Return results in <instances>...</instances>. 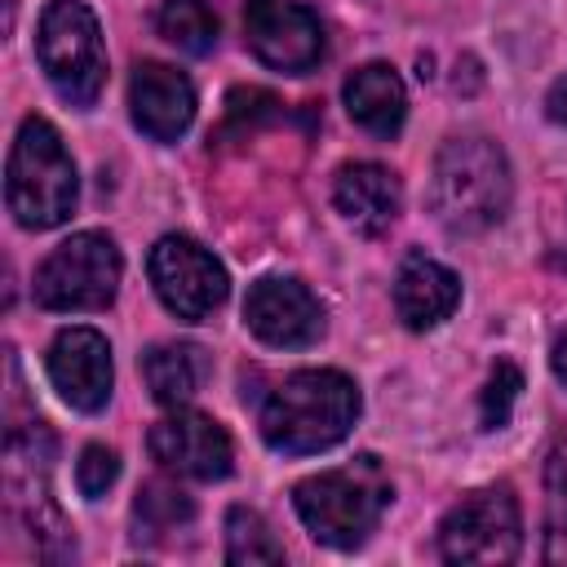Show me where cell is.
Wrapping results in <instances>:
<instances>
[{"instance_id":"5","label":"cell","mask_w":567,"mask_h":567,"mask_svg":"<svg viewBox=\"0 0 567 567\" xmlns=\"http://www.w3.org/2000/svg\"><path fill=\"white\" fill-rule=\"evenodd\" d=\"M35 58L66 106L89 111L106 89V44L84 0H49L35 27Z\"/></svg>"},{"instance_id":"9","label":"cell","mask_w":567,"mask_h":567,"mask_svg":"<svg viewBox=\"0 0 567 567\" xmlns=\"http://www.w3.org/2000/svg\"><path fill=\"white\" fill-rule=\"evenodd\" d=\"M244 44L284 75H306L323 58V22L301 0H244Z\"/></svg>"},{"instance_id":"17","label":"cell","mask_w":567,"mask_h":567,"mask_svg":"<svg viewBox=\"0 0 567 567\" xmlns=\"http://www.w3.org/2000/svg\"><path fill=\"white\" fill-rule=\"evenodd\" d=\"M142 377L159 408H186L208 381V354L195 341H159L142 354Z\"/></svg>"},{"instance_id":"15","label":"cell","mask_w":567,"mask_h":567,"mask_svg":"<svg viewBox=\"0 0 567 567\" xmlns=\"http://www.w3.org/2000/svg\"><path fill=\"white\" fill-rule=\"evenodd\" d=\"M461 306V275L447 270L443 261L425 257V252H408L399 261L394 275V310L403 319V328L412 332H430L439 323H447Z\"/></svg>"},{"instance_id":"14","label":"cell","mask_w":567,"mask_h":567,"mask_svg":"<svg viewBox=\"0 0 567 567\" xmlns=\"http://www.w3.org/2000/svg\"><path fill=\"white\" fill-rule=\"evenodd\" d=\"M332 208L341 213V221H346L354 235L377 239V235H385V230L399 221L403 186H399V177H394L385 164L354 159V164H341V168H337Z\"/></svg>"},{"instance_id":"20","label":"cell","mask_w":567,"mask_h":567,"mask_svg":"<svg viewBox=\"0 0 567 567\" xmlns=\"http://www.w3.org/2000/svg\"><path fill=\"white\" fill-rule=\"evenodd\" d=\"M226 563L230 567L284 563V545L275 540L270 523L257 509H248V505H230L226 509Z\"/></svg>"},{"instance_id":"16","label":"cell","mask_w":567,"mask_h":567,"mask_svg":"<svg viewBox=\"0 0 567 567\" xmlns=\"http://www.w3.org/2000/svg\"><path fill=\"white\" fill-rule=\"evenodd\" d=\"M341 102L346 115L377 137H394L408 120V89L390 62H363L359 71H350L341 84Z\"/></svg>"},{"instance_id":"19","label":"cell","mask_w":567,"mask_h":567,"mask_svg":"<svg viewBox=\"0 0 567 567\" xmlns=\"http://www.w3.org/2000/svg\"><path fill=\"white\" fill-rule=\"evenodd\" d=\"M190 518H195V501L177 483H164V478L146 483L133 501V523H137V536H146V540H159V536L186 527Z\"/></svg>"},{"instance_id":"18","label":"cell","mask_w":567,"mask_h":567,"mask_svg":"<svg viewBox=\"0 0 567 567\" xmlns=\"http://www.w3.org/2000/svg\"><path fill=\"white\" fill-rule=\"evenodd\" d=\"M155 31L173 49H182L190 58H204L217 44V13L208 9V0H164L155 9Z\"/></svg>"},{"instance_id":"7","label":"cell","mask_w":567,"mask_h":567,"mask_svg":"<svg viewBox=\"0 0 567 567\" xmlns=\"http://www.w3.org/2000/svg\"><path fill=\"white\" fill-rule=\"evenodd\" d=\"M443 563H483L501 567L523 554V514L509 483H487L465 492L439 523Z\"/></svg>"},{"instance_id":"21","label":"cell","mask_w":567,"mask_h":567,"mask_svg":"<svg viewBox=\"0 0 567 567\" xmlns=\"http://www.w3.org/2000/svg\"><path fill=\"white\" fill-rule=\"evenodd\" d=\"M545 563H567V434L545 456Z\"/></svg>"},{"instance_id":"12","label":"cell","mask_w":567,"mask_h":567,"mask_svg":"<svg viewBox=\"0 0 567 567\" xmlns=\"http://www.w3.org/2000/svg\"><path fill=\"white\" fill-rule=\"evenodd\" d=\"M49 381L62 394V403H71L75 412H102L111 403V385H115V363H111V346L97 328H62L49 341L44 354Z\"/></svg>"},{"instance_id":"6","label":"cell","mask_w":567,"mask_h":567,"mask_svg":"<svg viewBox=\"0 0 567 567\" xmlns=\"http://www.w3.org/2000/svg\"><path fill=\"white\" fill-rule=\"evenodd\" d=\"M124 257L106 230H75L35 266V301L53 315L102 310L115 301Z\"/></svg>"},{"instance_id":"4","label":"cell","mask_w":567,"mask_h":567,"mask_svg":"<svg viewBox=\"0 0 567 567\" xmlns=\"http://www.w3.org/2000/svg\"><path fill=\"white\" fill-rule=\"evenodd\" d=\"M75 199H80V177L62 133L49 120L27 115L18 124L4 164V204L13 221L22 230H53L75 213Z\"/></svg>"},{"instance_id":"23","label":"cell","mask_w":567,"mask_h":567,"mask_svg":"<svg viewBox=\"0 0 567 567\" xmlns=\"http://www.w3.org/2000/svg\"><path fill=\"white\" fill-rule=\"evenodd\" d=\"M115 478H120V452L106 447V443H89L80 452V461H75V487H80V496L97 501V496H106V487Z\"/></svg>"},{"instance_id":"13","label":"cell","mask_w":567,"mask_h":567,"mask_svg":"<svg viewBox=\"0 0 567 567\" xmlns=\"http://www.w3.org/2000/svg\"><path fill=\"white\" fill-rule=\"evenodd\" d=\"M128 115L151 142H177L195 120V84L155 58H142L128 75Z\"/></svg>"},{"instance_id":"8","label":"cell","mask_w":567,"mask_h":567,"mask_svg":"<svg viewBox=\"0 0 567 567\" xmlns=\"http://www.w3.org/2000/svg\"><path fill=\"white\" fill-rule=\"evenodd\" d=\"M146 275H151L155 297L164 301V310L186 323H204L230 292L226 266L190 235L155 239V248L146 257Z\"/></svg>"},{"instance_id":"3","label":"cell","mask_w":567,"mask_h":567,"mask_svg":"<svg viewBox=\"0 0 567 567\" xmlns=\"http://www.w3.org/2000/svg\"><path fill=\"white\" fill-rule=\"evenodd\" d=\"M394 501V483L377 456H359L337 470H319L292 487V509L301 527L328 549H359L377 532Z\"/></svg>"},{"instance_id":"10","label":"cell","mask_w":567,"mask_h":567,"mask_svg":"<svg viewBox=\"0 0 567 567\" xmlns=\"http://www.w3.org/2000/svg\"><path fill=\"white\" fill-rule=\"evenodd\" d=\"M146 447H151V461H159V470L195 478V483L226 478L235 461L230 434L208 412H190V408H168V416L151 425Z\"/></svg>"},{"instance_id":"1","label":"cell","mask_w":567,"mask_h":567,"mask_svg":"<svg viewBox=\"0 0 567 567\" xmlns=\"http://www.w3.org/2000/svg\"><path fill=\"white\" fill-rule=\"evenodd\" d=\"M514 199V173L496 137L487 133H452L430 164V213L456 235H483L505 221Z\"/></svg>"},{"instance_id":"24","label":"cell","mask_w":567,"mask_h":567,"mask_svg":"<svg viewBox=\"0 0 567 567\" xmlns=\"http://www.w3.org/2000/svg\"><path fill=\"white\" fill-rule=\"evenodd\" d=\"M545 115L567 128V75H558V80L549 84V93H545Z\"/></svg>"},{"instance_id":"11","label":"cell","mask_w":567,"mask_h":567,"mask_svg":"<svg viewBox=\"0 0 567 567\" xmlns=\"http://www.w3.org/2000/svg\"><path fill=\"white\" fill-rule=\"evenodd\" d=\"M244 323L275 350H306L323 337V301L292 275H261L244 297Z\"/></svg>"},{"instance_id":"25","label":"cell","mask_w":567,"mask_h":567,"mask_svg":"<svg viewBox=\"0 0 567 567\" xmlns=\"http://www.w3.org/2000/svg\"><path fill=\"white\" fill-rule=\"evenodd\" d=\"M549 368H554V381L567 390V332L554 337V346H549Z\"/></svg>"},{"instance_id":"2","label":"cell","mask_w":567,"mask_h":567,"mask_svg":"<svg viewBox=\"0 0 567 567\" xmlns=\"http://www.w3.org/2000/svg\"><path fill=\"white\" fill-rule=\"evenodd\" d=\"M363 412V394L354 377L341 368H301L284 377L266 403L257 408V430L270 452L284 456H315L337 447Z\"/></svg>"},{"instance_id":"26","label":"cell","mask_w":567,"mask_h":567,"mask_svg":"<svg viewBox=\"0 0 567 567\" xmlns=\"http://www.w3.org/2000/svg\"><path fill=\"white\" fill-rule=\"evenodd\" d=\"M4 4H9V22H13V4H18V0H4Z\"/></svg>"},{"instance_id":"22","label":"cell","mask_w":567,"mask_h":567,"mask_svg":"<svg viewBox=\"0 0 567 567\" xmlns=\"http://www.w3.org/2000/svg\"><path fill=\"white\" fill-rule=\"evenodd\" d=\"M518 390H523V372L514 363H496L492 377H487V385H483V394H478V421H483V430H501L509 421V408H514Z\"/></svg>"}]
</instances>
